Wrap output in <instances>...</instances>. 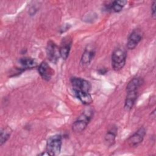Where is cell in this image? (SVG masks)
Wrapping results in <instances>:
<instances>
[{
  "label": "cell",
  "instance_id": "6da1fadb",
  "mask_svg": "<svg viewBox=\"0 0 156 156\" xmlns=\"http://www.w3.org/2000/svg\"><path fill=\"white\" fill-rule=\"evenodd\" d=\"M93 113V110L91 108L85 110L73 122L72 125L73 130L76 133L83 132L91 120Z\"/></svg>",
  "mask_w": 156,
  "mask_h": 156
},
{
  "label": "cell",
  "instance_id": "7a4b0ae2",
  "mask_svg": "<svg viewBox=\"0 0 156 156\" xmlns=\"http://www.w3.org/2000/svg\"><path fill=\"white\" fill-rule=\"evenodd\" d=\"M127 58L126 51L122 48H117L112 52L111 62L112 66L115 71H119L126 64Z\"/></svg>",
  "mask_w": 156,
  "mask_h": 156
},
{
  "label": "cell",
  "instance_id": "3957f363",
  "mask_svg": "<svg viewBox=\"0 0 156 156\" xmlns=\"http://www.w3.org/2000/svg\"><path fill=\"white\" fill-rule=\"evenodd\" d=\"M62 144V137L60 135H54L50 136L46 142V151L51 156L60 154Z\"/></svg>",
  "mask_w": 156,
  "mask_h": 156
},
{
  "label": "cell",
  "instance_id": "277c9868",
  "mask_svg": "<svg viewBox=\"0 0 156 156\" xmlns=\"http://www.w3.org/2000/svg\"><path fill=\"white\" fill-rule=\"evenodd\" d=\"M71 83L73 91H82L90 93L91 88V83L89 81L80 77H72Z\"/></svg>",
  "mask_w": 156,
  "mask_h": 156
},
{
  "label": "cell",
  "instance_id": "5b68a950",
  "mask_svg": "<svg viewBox=\"0 0 156 156\" xmlns=\"http://www.w3.org/2000/svg\"><path fill=\"white\" fill-rule=\"evenodd\" d=\"M143 32L141 29L137 28L133 30L127 39V49L130 50L135 49L138 44L141 41L143 37Z\"/></svg>",
  "mask_w": 156,
  "mask_h": 156
},
{
  "label": "cell",
  "instance_id": "8992f818",
  "mask_svg": "<svg viewBox=\"0 0 156 156\" xmlns=\"http://www.w3.org/2000/svg\"><path fill=\"white\" fill-rule=\"evenodd\" d=\"M46 55L49 60L52 63H57L60 57L59 47L52 41H49L46 46Z\"/></svg>",
  "mask_w": 156,
  "mask_h": 156
},
{
  "label": "cell",
  "instance_id": "52a82bcc",
  "mask_svg": "<svg viewBox=\"0 0 156 156\" xmlns=\"http://www.w3.org/2000/svg\"><path fill=\"white\" fill-rule=\"evenodd\" d=\"M146 135V129L142 127L138 129L133 135L127 139V143L131 147L138 146L144 140Z\"/></svg>",
  "mask_w": 156,
  "mask_h": 156
},
{
  "label": "cell",
  "instance_id": "ba28073f",
  "mask_svg": "<svg viewBox=\"0 0 156 156\" xmlns=\"http://www.w3.org/2000/svg\"><path fill=\"white\" fill-rule=\"evenodd\" d=\"M38 71L42 79L46 81L50 80L54 74L53 70L45 61L42 62L40 64L38 68Z\"/></svg>",
  "mask_w": 156,
  "mask_h": 156
},
{
  "label": "cell",
  "instance_id": "9c48e42d",
  "mask_svg": "<svg viewBox=\"0 0 156 156\" xmlns=\"http://www.w3.org/2000/svg\"><path fill=\"white\" fill-rule=\"evenodd\" d=\"M71 44L72 40L69 37H67L63 38L61 42V44L59 47V52L60 57H62L63 60H66L69 56Z\"/></svg>",
  "mask_w": 156,
  "mask_h": 156
},
{
  "label": "cell",
  "instance_id": "30bf717a",
  "mask_svg": "<svg viewBox=\"0 0 156 156\" xmlns=\"http://www.w3.org/2000/svg\"><path fill=\"white\" fill-rule=\"evenodd\" d=\"M95 49L92 46H88L83 52L81 58H80V63L85 66L88 65L93 60L94 55H95Z\"/></svg>",
  "mask_w": 156,
  "mask_h": 156
},
{
  "label": "cell",
  "instance_id": "8fae6325",
  "mask_svg": "<svg viewBox=\"0 0 156 156\" xmlns=\"http://www.w3.org/2000/svg\"><path fill=\"white\" fill-rule=\"evenodd\" d=\"M126 93L127 94L124 101V107L126 110L129 111L133 108L136 101L138 97V91H127Z\"/></svg>",
  "mask_w": 156,
  "mask_h": 156
},
{
  "label": "cell",
  "instance_id": "7c38bea8",
  "mask_svg": "<svg viewBox=\"0 0 156 156\" xmlns=\"http://www.w3.org/2000/svg\"><path fill=\"white\" fill-rule=\"evenodd\" d=\"M143 83V80L140 77H136L132 79L127 84L126 86V92L138 91L140 87Z\"/></svg>",
  "mask_w": 156,
  "mask_h": 156
},
{
  "label": "cell",
  "instance_id": "4fadbf2b",
  "mask_svg": "<svg viewBox=\"0 0 156 156\" xmlns=\"http://www.w3.org/2000/svg\"><path fill=\"white\" fill-rule=\"evenodd\" d=\"M127 1L123 0L114 1L108 3L105 6V9L108 11H113L114 12H119L122 10L126 4Z\"/></svg>",
  "mask_w": 156,
  "mask_h": 156
},
{
  "label": "cell",
  "instance_id": "5bb4252c",
  "mask_svg": "<svg viewBox=\"0 0 156 156\" xmlns=\"http://www.w3.org/2000/svg\"><path fill=\"white\" fill-rule=\"evenodd\" d=\"M118 133V128L116 126H112L106 132L105 135V141L108 146L113 145Z\"/></svg>",
  "mask_w": 156,
  "mask_h": 156
},
{
  "label": "cell",
  "instance_id": "9a60e30c",
  "mask_svg": "<svg viewBox=\"0 0 156 156\" xmlns=\"http://www.w3.org/2000/svg\"><path fill=\"white\" fill-rule=\"evenodd\" d=\"M76 97L84 105H89L93 102V99L90 93L82 91H74Z\"/></svg>",
  "mask_w": 156,
  "mask_h": 156
},
{
  "label": "cell",
  "instance_id": "2e32d148",
  "mask_svg": "<svg viewBox=\"0 0 156 156\" xmlns=\"http://www.w3.org/2000/svg\"><path fill=\"white\" fill-rule=\"evenodd\" d=\"M18 63L24 69L33 68L37 66V62L34 59L30 57H23L20 58L18 60Z\"/></svg>",
  "mask_w": 156,
  "mask_h": 156
},
{
  "label": "cell",
  "instance_id": "e0dca14e",
  "mask_svg": "<svg viewBox=\"0 0 156 156\" xmlns=\"http://www.w3.org/2000/svg\"><path fill=\"white\" fill-rule=\"evenodd\" d=\"M12 133V129L6 126L1 129L0 132V146H2L10 138L11 134Z\"/></svg>",
  "mask_w": 156,
  "mask_h": 156
},
{
  "label": "cell",
  "instance_id": "ac0fdd59",
  "mask_svg": "<svg viewBox=\"0 0 156 156\" xmlns=\"http://www.w3.org/2000/svg\"><path fill=\"white\" fill-rule=\"evenodd\" d=\"M155 4H156V2L155 1H153L152 5H151V16L152 17L153 19L155 18L156 15H155Z\"/></svg>",
  "mask_w": 156,
  "mask_h": 156
},
{
  "label": "cell",
  "instance_id": "d6986e66",
  "mask_svg": "<svg viewBox=\"0 0 156 156\" xmlns=\"http://www.w3.org/2000/svg\"><path fill=\"white\" fill-rule=\"evenodd\" d=\"M98 72H99V74H105L106 73H107V69H105V68H101V69H99V71H98Z\"/></svg>",
  "mask_w": 156,
  "mask_h": 156
}]
</instances>
